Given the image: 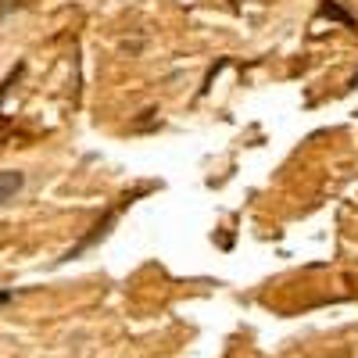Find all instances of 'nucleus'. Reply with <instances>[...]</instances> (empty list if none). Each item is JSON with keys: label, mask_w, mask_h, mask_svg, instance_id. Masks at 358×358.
<instances>
[{"label": "nucleus", "mask_w": 358, "mask_h": 358, "mask_svg": "<svg viewBox=\"0 0 358 358\" xmlns=\"http://www.w3.org/2000/svg\"><path fill=\"white\" fill-rule=\"evenodd\" d=\"M22 187H25V172H18V169H0V208L11 204V201L22 194Z\"/></svg>", "instance_id": "obj_1"}]
</instances>
